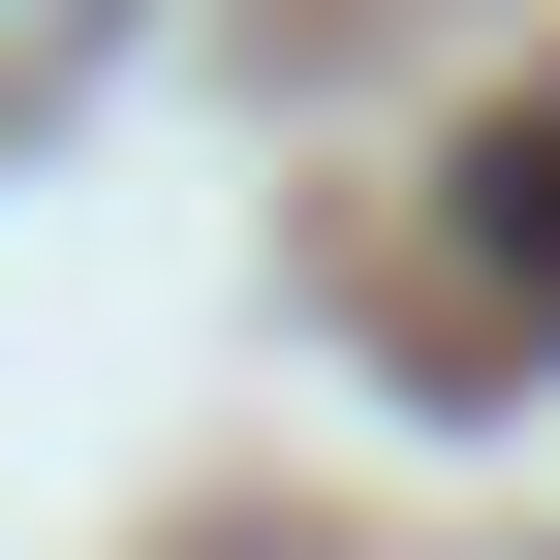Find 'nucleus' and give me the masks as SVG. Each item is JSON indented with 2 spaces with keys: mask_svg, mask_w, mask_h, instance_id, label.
I'll return each instance as SVG.
<instances>
[{
  "mask_svg": "<svg viewBox=\"0 0 560 560\" xmlns=\"http://www.w3.org/2000/svg\"><path fill=\"white\" fill-rule=\"evenodd\" d=\"M467 280H499V342H560V62L467 125Z\"/></svg>",
  "mask_w": 560,
  "mask_h": 560,
  "instance_id": "obj_1",
  "label": "nucleus"
}]
</instances>
